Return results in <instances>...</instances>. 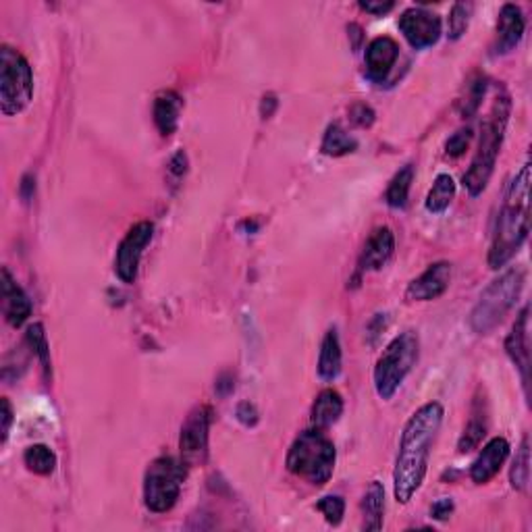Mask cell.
Wrapping results in <instances>:
<instances>
[{"label": "cell", "mask_w": 532, "mask_h": 532, "mask_svg": "<svg viewBox=\"0 0 532 532\" xmlns=\"http://www.w3.org/2000/svg\"><path fill=\"white\" fill-rule=\"evenodd\" d=\"M453 508H456V505H453V499L443 497V499H439V502L433 503L431 516L435 518V520L443 522V520H447V518H450L453 514Z\"/></svg>", "instance_id": "obj_39"}, {"label": "cell", "mask_w": 532, "mask_h": 532, "mask_svg": "<svg viewBox=\"0 0 532 532\" xmlns=\"http://www.w3.org/2000/svg\"><path fill=\"white\" fill-rule=\"evenodd\" d=\"M375 119H376V113L373 111V106L367 105V102H356V105L350 106V121L356 127L367 130V127L375 123Z\"/></svg>", "instance_id": "obj_33"}, {"label": "cell", "mask_w": 532, "mask_h": 532, "mask_svg": "<svg viewBox=\"0 0 532 532\" xmlns=\"http://www.w3.org/2000/svg\"><path fill=\"white\" fill-rule=\"evenodd\" d=\"M524 281H527V274L518 266L508 268L503 274L491 281L489 287L480 293L478 302L468 318L470 329L477 335H489L497 325H502V320L508 317V312L520 298Z\"/></svg>", "instance_id": "obj_5"}, {"label": "cell", "mask_w": 532, "mask_h": 532, "mask_svg": "<svg viewBox=\"0 0 532 532\" xmlns=\"http://www.w3.org/2000/svg\"><path fill=\"white\" fill-rule=\"evenodd\" d=\"M154 237V225L150 221H139L133 225L123 241L117 248V258H114V273L123 283H133L138 277V266L142 260L144 249L150 246Z\"/></svg>", "instance_id": "obj_10"}, {"label": "cell", "mask_w": 532, "mask_h": 532, "mask_svg": "<svg viewBox=\"0 0 532 532\" xmlns=\"http://www.w3.org/2000/svg\"><path fill=\"white\" fill-rule=\"evenodd\" d=\"M277 105H279L277 96H274V94H266L265 98H262V102H260V114H262V119H271L273 113L277 111Z\"/></svg>", "instance_id": "obj_41"}, {"label": "cell", "mask_w": 532, "mask_h": 532, "mask_svg": "<svg viewBox=\"0 0 532 532\" xmlns=\"http://www.w3.org/2000/svg\"><path fill=\"white\" fill-rule=\"evenodd\" d=\"M524 30H527V21H524L522 9L516 4H503L502 11H499L497 19V31H495V42L491 46L493 56H503L514 50L518 44H520Z\"/></svg>", "instance_id": "obj_13"}, {"label": "cell", "mask_w": 532, "mask_h": 532, "mask_svg": "<svg viewBox=\"0 0 532 532\" xmlns=\"http://www.w3.org/2000/svg\"><path fill=\"white\" fill-rule=\"evenodd\" d=\"M235 416L243 426H256V422H258V410L249 401H241L240 406H237Z\"/></svg>", "instance_id": "obj_37"}, {"label": "cell", "mask_w": 532, "mask_h": 532, "mask_svg": "<svg viewBox=\"0 0 532 532\" xmlns=\"http://www.w3.org/2000/svg\"><path fill=\"white\" fill-rule=\"evenodd\" d=\"M23 461L25 466H28V470L38 474V477H50L56 468L55 452L50 450L48 445H42V443L30 445L23 453Z\"/></svg>", "instance_id": "obj_28"}, {"label": "cell", "mask_w": 532, "mask_h": 532, "mask_svg": "<svg viewBox=\"0 0 532 532\" xmlns=\"http://www.w3.org/2000/svg\"><path fill=\"white\" fill-rule=\"evenodd\" d=\"M474 13L472 3H456L450 11V21H447V31H450V40H460L466 34L468 25H470V17Z\"/></svg>", "instance_id": "obj_31"}, {"label": "cell", "mask_w": 532, "mask_h": 532, "mask_svg": "<svg viewBox=\"0 0 532 532\" xmlns=\"http://www.w3.org/2000/svg\"><path fill=\"white\" fill-rule=\"evenodd\" d=\"M414 182V166L406 165L403 169L395 173V177L391 179L387 194H384V202L389 204L391 208H403L408 204L410 188H412Z\"/></svg>", "instance_id": "obj_27"}, {"label": "cell", "mask_w": 532, "mask_h": 532, "mask_svg": "<svg viewBox=\"0 0 532 532\" xmlns=\"http://www.w3.org/2000/svg\"><path fill=\"white\" fill-rule=\"evenodd\" d=\"M443 416L445 410L439 401H428L403 426L393 470V495L400 503H410L425 483L431 447L443 425Z\"/></svg>", "instance_id": "obj_1"}, {"label": "cell", "mask_w": 532, "mask_h": 532, "mask_svg": "<svg viewBox=\"0 0 532 532\" xmlns=\"http://www.w3.org/2000/svg\"><path fill=\"white\" fill-rule=\"evenodd\" d=\"M342 414H343V397L339 395L335 389H323L312 403V412H310L312 426L320 428V431H326V428H331L339 418H342Z\"/></svg>", "instance_id": "obj_22"}, {"label": "cell", "mask_w": 532, "mask_h": 532, "mask_svg": "<svg viewBox=\"0 0 532 532\" xmlns=\"http://www.w3.org/2000/svg\"><path fill=\"white\" fill-rule=\"evenodd\" d=\"M25 343L30 345V350L38 356V360L42 364L44 376H50V348H48V339L46 333H44V325L42 323H34L25 333Z\"/></svg>", "instance_id": "obj_30"}, {"label": "cell", "mask_w": 532, "mask_h": 532, "mask_svg": "<svg viewBox=\"0 0 532 532\" xmlns=\"http://www.w3.org/2000/svg\"><path fill=\"white\" fill-rule=\"evenodd\" d=\"M486 431H489V403H486L485 391L478 389L470 408V420H468L464 433H461L458 441V452L470 453L477 450L486 437Z\"/></svg>", "instance_id": "obj_16"}, {"label": "cell", "mask_w": 532, "mask_h": 532, "mask_svg": "<svg viewBox=\"0 0 532 532\" xmlns=\"http://www.w3.org/2000/svg\"><path fill=\"white\" fill-rule=\"evenodd\" d=\"M456 198V182H453L452 175L447 173H441L437 179L433 182V188L428 191L425 207L431 215H443L450 204Z\"/></svg>", "instance_id": "obj_25"}, {"label": "cell", "mask_w": 532, "mask_h": 532, "mask_svg": "<svg viewBox=\"0 0 532 532\" xmlns=\"http://www.w3.org/2000/svg\"><path fill=\"white\" fill-rule=\"evenodd\" d=\"M337 450L333 441L320 428H308L300 433L287 452L285 466L293 477L304 478L312 486H325L333 477Z\"/></svg>", "instance_id": "obj_4"}, {"label": "cell", "mask_w": 532, "mask_h": 532, "mask_svg": "<svg viewBox=\"0 0 532 532\" xmlns=\"http://www.w3.org/2000/svg\"><path fill=\"white\" fill-rule=\"evenodd\" d=\"M233 387H235V383H233V379H231L229 375H223L219 381H216V391H219L221 395H229L231 391H233Z\"/></svg>", "instance_id": "obj_43"}, {"label": "cell", "mask_w": 532, "mask_h": 532, "mask_svg": "<svg viewBox=\"0 0 532 532\" xmlns=\"http://www.w3.org/2000/svg\"><path fill=\"white\" fill-rule=\"evenodd\" d=\"M510 456V443L508 439L495 437L480 450L478 458L470 466V478L477 485H486L491 478H495L502 470L505 460Z\"/></svg>", "instance_id": "obj_15"}, {"label": "cell", "mask_w": 532, "mask_h": 532, "mask_svg": "<svg viewBox=\"0 0 532 532\" xmlns=\"http://www.w3.org/2000/svg\"><path fill=\"white\" fill-rule=\"evenodd\" d=\"M358 150L356 138H351L348 131L343 130L339 123H331L326 127L323 144H320V152L326 154V156H345V154H351Z\"/></svg>", "instance_id": "obj_26"}, {"label": "cell", "mask_w": 532, "mask_h": 532, "mask_svg": "<svg viewBox=\"0 0 532 532\" xmlns=\"http://www.w3.org/2000/svg\"><path fill=\"white\" fill-rule=\"evenodd\" d=\"M188 165H190V160H188V154H185L183 150H179L175 156L171 158V163H169V171H171V175L173 177H177V179H182L185 173H188Z\"/></svg>", "instance_id": "obj_40"}, {"label": "cell", "mask_w": 532, "mask_h": 532, "mask_svg": "<svg viewBox=\"0 0 532 532\" xmlns=\"http://www.w3.org/2000/svg\"><path fill=\"white\" fill-rule=\"evenodd\" d=\"M362 528L368 532H376L383 528L384 516V486L379 480H373L368 485L367 493L362 497Z\"/></svg>", "instance_id": "obj_23"}, {"label": "cell", "mask_w": 532, "mask_h": 532, "mask_svg": "<svg viewBox=\"0 0 532 532\" xmlns=\"http://www.w3.org/2000/svg\"><path fill=\"white\" fill-rule=\"evenodd\" d=\"M183 100L175 89H166V92H160L154 100V125L160 131V136L169 138L175 133L179 114H182Z\"/></svg>", "instance_id": "obj_20"}, {"label": "cell", "mask_w": 532, "mask_h": 532, "mask_svg": "<svg viewBox=\"0 0 532 532\" xmlns=\"http://www.w3.org/2000/svg\"><path fill=\"white\" fill-rule=\"evenodd\" d=\"M213 422V408L196 406L185 418L179 435V452L188 466H200L208 458V433Z\"/></svg>", "instance_id": "obj_9"}, {"label": "cell", "mask_w": 532, "mask_h": 532, "mask_svg": "<svg viewBox=\"0 0 532 532\" xmlns=\"http://www.w3.org/2000/svg\"><path fill=\"white\" fill-rule=\"evenodd\" d=\"M188 464L183 460L163 456L146 468L144 503L154 514H166L175 508L182 486L188 478Z\"/></svg>", "instance_id": "obj_8"}, {"label": "cell", "mask_w": 532, "mask_h": 532, "mask_svg": "<svg viewBox=\"0 0 532 532\" xmlns=\"http://www.w3.org/2000/svg\"><path fill=\"white\" fill-rule=\"evenodd\" d=\"M470 139H472V131L468 130H460L453 133V136L445 142V154L452 158H460L461 154L468 150V146H470Z\"/></svg>", "instance_id": "obj_34"}, {"label": "cell", "mask_w": 532, "mask_h": 532, "mask_svg": "<svg viewBox=\"0 0 532 532\" xmlns=\"http://www.w3.org/2000/svg\"><path fill=\"white\" fill-rule=\"evenodd\" d=\"M34 98V72L17 48L3 44L0 48V111L15 117Z\"/></svg>", "instance_id": "obj_7"}, {"label": "cell", "mask_w": 532, "mask_h": 532, "mask_svg": "<svg viewBox=\"0 0 532 532\" xmlns=\"http://www.w3.org/2000/svg\"><path fill=\"white\" fill-rule=\"evenodd\" d=\"M397 56H400V46L393 38L381 36L375 38L373 42L367 46V55H364V63H367L368 77L373 81H383L393 69Z\"/></svg>", "instance_id": "obj_18"}, {"label": "cell", "mask_w": 532, "mask_h": 532, "mask_svg": "<svg viewBox=\"0 0 532 532\" xmlns=\"http://www.w3.org/2000/svg\"><path fill=\"white\" fill-rule=\"evenodd\" d=\"M510 483L516 491H527L528 483H530V445H528V437L522 439L520 450H518L514 464H511V472H510Z\"/></svg>", "instance_id": "obj_29"}, {"label": "cell", "mask_w": 532, "mask_h": 532, "mask_svg": "<svg viewBox=\"0 0 532 532\" xmlns=\"http://www.w3.org/2000/svg\"><path fill=\"white\" fill-rule=\"evenodd\" d=\"M34 191H36V179L31 175H25L21 179V185H19V194H21L25 202H30L31 198H34Z\"/></svg>", "instance_id": "obj_42"}, {"label": "cell", "mask_w": 532, "mask_h": 532, "mask_svg": "<svg viewBox=\"0 0 532 532\" xmlns=\"http://www.w3.org/2000/svg\"><path fill=\"white\" fill-rule=\"evenodd\" d=\"M343 367V354H342V342H339L337 329H329L325 333L323 343H320V354H318V376L325 383L335 381L339 375H342Z\"/></svg>", "instance_id": "obj_21"}, {"label": "cell", "mask_w": 532, "mask_h": 532, "mask_svg": "<svg viewBox=\"0 0 532 532\" xmlns=\"http://www.w3.org/2000/svg\"><path fill=\"white\" fill-rule=\"evenodd\" d=\"M397 25H400L401 34L410 42V46L416 50L435 46V44L439 42L441 31H443L437 13L422 9V6H414V9L403 11Z\"/></svg>", "instance_id": "obj_11"}, {"label": "cell", "mask_w": 532, "mask_h": 532, "mask_svg": "<svg viewBox=\"0 0 532 532\" xmlns=\"http://www.w3.org/2000/svg\"><path fill=\"white\" fill-rule=\"evenodd\" d=\"M420 354V339L414 331H406L401 335H397L391 342L384 351L376 360L373 379L376 395L381 400L389 401L400 387L406 381V376L412 373V368L418 362Z\"/></svg>", "instance_id": "obj_6"}, {"label": "cell", "mask_w": 532, "mask_h": 532, "mask_svg": "<svg viewBox=\"0 0 532 532\" xmlns=\"http://www.w3.org/2000/svg\"><path fill=\"white\" fill-rule=\"evenodd\" d=\"M452 262L439 260L426 268L420 277H416L406 290V302H433L443 296L452 283Z\"/></svg>", "instance_id": "obj_12"}, {"label": "cell", "mask_w": 532, "mask_h": 532, "mask_svg": "<svg viewBox=\"0 0 532 532\" xmlns=\"http://www.w3.org/2000/svg\"><path fill=\"white\" fill-rule=\"evenodd\" d=\"M317 510L325 516V520L329 522L331 527H339L345 514V502L339 495H326L318 499Z\"/></svg>", "instance_id": "obj_32"}, {"label": "cell", "mask_w": 532, "mask_h": 532, "mask_svg": "<svg viewBox=\"0 0 532 532\" xmlns=\"http://www.w3.org/2000/svg\"><path fill=\"white\" fill-rule=\"evenodd\" d=\"M0 420H3V426H0V443H6L11 433V425H13V408L6 397L0 400Z\"/></svg>", "instance_id": "obj_36"}, {"label": "cell", "mask_w": 532, "mask_h": 532, "mask_svg": "<svg viewBox=\"0 0 532 532\" xmlns=\"http://www.w3.org/2000/svg\"><path fill=\"white\" fill-rule=\"evenodd\" d=\"M0 291H3V310L6 323L17 329L31 317V302L21 287L17 285V281L11 277L9 268H3V274H0Z\"/></svg>", "instance_id": "obj_17"}, {"label": "cell", "mask_w": 532, "mask_h": 532, "mask_svg": "<svg viewBox=\"0 0 532 532\" xmlns=\"http://www.w3.org/2000/svg\"><path fill=\"white\" fill-rule=\"evenodd\" d=\"M511 113V100L505 89L495 96L493 100L491 113L486 114L483 125H480V139L478 148L474 154L470 169L464 175V188L472 198L483 194L489 185L493 171H495V163L499 152H502V144L505 138V127H508Z\"/></svg>", "instance_id": "obj_3"}, {"label": "cell", "mask_w": 532, "mask_h": 532, "mask_svg": "<svg viewBox=\"0 0 532 532\" xmlns=\"http://www.w3.org/2000/svg\"><path fill=\"white\" fill-rule=\"evenodd\" d=\"M387 314H376V317L370 320L368 329H367V337H368V343L370 345H376V342H379V337L384 333V329H387Z\"/></svg>", "instance_id": "obj_38"}, {"label": "cell", "mask_w": 532, "mask_h": 532, "mask_svg": "<svg viewBox=\"0 0 532 532\" xmlns=\"http://www.w3.org/2000/svg\"><path fill=\"white\" fill-rule=\"evenodd\" d=\"M358 6H360L362 11L370 13V15L383 17V15H387L389 11L395 9V3L393 0H360Z\"/></svg>", "instance_id": "obj_35"}, {"label": "cell", "mask_w": 532, "mask_h": 532, "mask_svg": "<svg viewBox=\"0 0 532 532\" xmlns=\"http://www.w3.org/2000/svg\"><path fill=\"white\" fill-rule=\"evenodd\" d=\"M348 31H350V36L354 38L351 46H354V50H358V48H360V42H362V28L358 23H351L348 28Z\"/></svg>", "instance_id": "obj_44"}, {"label": "cell", "mask_w": 532, "mask_h": 532, "mask_svg": "<svg viewBox=\"0 0 532 532\" xmlns=\"http://www.w3.org/2000/svg\"><path fill=\"white\" fill-rule=\"evenodd\" d=\"M240 227H246L248 229V233H254V231H258V227H260V223H254V221H243Z\"/></svg>", "instance_id": "obj_45"}, {"label": "cell", "mask_w": 532, "mask_h": 532, "mask_svg": "<svg viewBox=\"0 0 532 532\" xmlns=\"http://www.w3.org/2000/svg\"><path fill=\"white\" fill-rule=\"evenodd\" d=\"M505 351H508L510 360L516 364L520 370L524 389L528 393V381H530V337H528V308L518 314L514 326H511L508 339H505Z\"/></svg>", "instance_id": "obj_14"}, {"label": "cell", "mask_w": 532, "mask_h": 532, "mask_svg": "<svg viewBox=\"0 0 532 532\" xmlns=\"http://www.w3.org/2000/svg\"><path fill=\"white\" fill-rule=\"evenodd\" d=\"M530 229V163L511 179L499 210L489 249V266L502 268L518 254Z\"/></svg>", "instance_id": "obj_2"}, {"label": "cell", "mask_w": 532, "mask_h": 532, "mask_svg": "<svg viewBox=\"0 0 532 532\" xmlns=\"http://www.w3.org/2000/svg\"><path fill=\"white\" fill-rule=\"evenodd\" d=\"M486 88H489V80L483 73H474L470 80L466 81L464 89H461L458 98V113L464 119H470L478 113L480 105H483V98L486 94Z\"/></svg>", "instance_id": "obj_24"}, {"label": "cell", "mask_w": 532, "mask_h": 532, "mask_svg": "<svg viewBox=\"0 0 532 532\" xmlns=\"http://www.w3.org/2000/svg\"><path fill=\"white\" fill-rule=\"evenodd\" d=\"M395 252V235L389 227L375 229L364 243L360 256L362 271H381Z\"/></svg>", "instance_id": "obj_19"}]
</instances>
